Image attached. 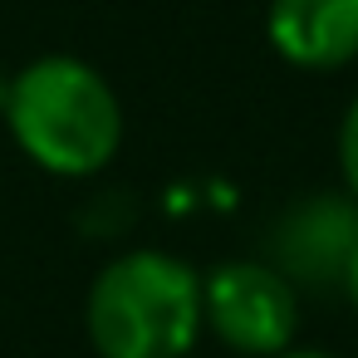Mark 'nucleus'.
Segmentation results:
<instances>
[{"label": "nucleus", "mask_w": 358, "mask_h": 358, "mask_svg": "<svg viewBox=\"0 0 358 358\" xmlns=\"http://www.w3.org/2000/svg\"><path fill=\"white\" fill-rule=\"evenodd\" d=\"M6 123L20 152L55 177H94L123 143V103L113 84L74 55L25 64L10 79Z\"/></svg>", "instance_id": "f257e3e1"}, {"label": "nucleus", "mask_w": 358, "mask_h": 358, "mask_svg": "<svg viewBox=\"0 0 358 358\" xmlns=\"http://www.w3.org/2000/svg\"><path fill=\"white\" fill-rule=\"evenodd\" d=\"M84 324L99 358H187L206 324L201 275L167 250H123L94 275Z\"/></svg>", "instance_id": "f03ea898"}, {"label": "nucleus", "mask_w": 358, "mask_h": 358, "mask_svg": "<svg viewBox=\"0 0 358 358\" xmlns=\"http://www.w3.org/2000/svg\"><path fill=\"white\" fill-rule=\"evenodd\" d=\"M206 329L245 358H275L299 329V289L265 260H226L201 280Z\"/></svg>", "instance_id": "7ed1b4c3"}, {"label": "nucleus", "mask_w": 358, "mask_h": 358, "mask_svg": "<svg viewBox=\"0 0 358 358\" xmlns=\"http://www.w3.org/2000/svg\"><path fill=\"white\" fill-rule=\"evenodd\" d=\"M353 245H358V201L348 192H304L270 221L265 265H275L294 289L334 294L343 289Z\"/></svg>", "instance_id": "20e7f679"}, {"label": "nucleus", "mask_w": 358, "mask_h": 358, "mask_svg": "<svg viewBox=\"0 0 358 358\" xmlns=\"http://www.w3.org/2000/svg\"><path fill=\"white\" fill-rule=\"evenodd\" d=\"M265 35L294 69H343L358 59V0H270Z\"/></svg>", "instance_id": "39448f33"}, {"label": "nucleus", "mask_w": 358, "mask_h": 358, "mask_svg": "<svg viewBox=\"0 0 358 358\" xmlns=\"http://www.w3.org/2000/svg\"><path fill=\"white\" fill-rule=\"evenodd\" d=\"M338 172H343V192L358 201V94L338 123Z\"/></svg>", "instance_id": "423d86ee"}, {"label": "nucleus", "mask_w": 358, "mask_h": 358, "mask_svg": "<svg viewBox=\"0 0 358 358\" xmlns=\"http://www.w3.org/2000/svg\"><path fill=\"white\" fill-rule=\"evenodd\" d=\"M343 294H348V304L358 309V245H353V255H348V270H343Z\"/></svg>", "instance_id": "0eeeda50"}, {"label": "nucleus", "mask_w": 358, "mask_h": 358, "mask_svg": "<svg viewBox=\"0 0 358 358\" xmlns=\"http://www.w3.org/2000/svg\"><path fill=\"white\" fill-rule=\"evenodd\" d=\"M275 358H334V353H324V348H285Z\"/></svg>", "instance_id": "6e6552de"}, {"label": "nucleus", "mask_w": 358, "mask_h": 358, "mask_svg": "<svg viewBox=\"0 0 358 358\" xmlns=\"http://www.w3.org/2000/svg\"><path fill=\"white\" fill-rule=\"evenodd\" d=\"M6 103H10V79L0 74V113H6Z\"/></svg>", "instance_id": "1a4fd4ad"}]
</instances>
